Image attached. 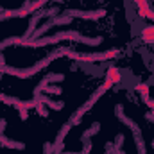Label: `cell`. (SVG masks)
<instances>
[{"instance_id":"obj_1","label":"cell","mask_w":154,"mask_h":154,"mask_svg":"<svg viewBox=\"0 0 154 154\" xmlns=\"http://www.w3.org/2000/svg\"><path fill=\"white\" fill-rule=\"evenodd\" d=\"M63 39H70V41H81L84 45H90V47H97L102 43V38H86L82 34H79L77 31H68V32H57V34H52V36H45V38H32V39H23V47H45V45H54V43H59Z\"/></svg>"},{"instance_id":"obj_2","label":"cell","mask_w":154,"mask_h":154,"mask_svg":"<svg viewBox=\"0 0 154 154\" xmlns=\"http://www.w3.org/2000/svg\"><path fill=\"white\" fill-rule=\"evenodd\" d=\"M68 50L70 48H59V50H56V52H52L48 57H45V59H41L38 65H34V66H31V68H27V70H16V68H11V66H7V65H0V72H4V74H9V75H14V77H20V79H31L32 75H36L39 70H43L45 66H48L56 57H63V56H68Z\"/></svg>"},{"instance_id":"obj_3","label":"cell","mask_w":154,"mask_h":154,"mask_svg":"<svg viewBox=\"0 0 154 154\" xmlns=\"http://www.w3.org/2000/svg\"><path fill=\"white\" fill-rule=\"evenodd\" d=\"M111 86H113V82L106 79V82H104V84H102V86H100V88H99V90L93 93V95H91V99H90V100H88L84 106H81L75 113L72 115V118H70V124H72V125H77V124L81 122V118L84 116V113H86V111H90V109L95 106V102H97V100H99V99H100V97H102L106 91H108V90H111Z\"/></svg>"},{"instance_id":"obj_4","label":"cell","mask_w":154,"mask_h":154,"mask_svg":"<svg viewBox=\"0 0 154 154\" xmlns=\"http://www.w3.org/2000/svg\"><path fill=\"white\" fill-rule=\"evenodd\" d=\"M47 2H48V0H34V2L27 4L25 7H22V9L2 11V13H0V20H9V18H18V16L23 18V16H27V14H31V13H34V11H39Z\"/></svg>"},{"instance_id":"obj_5","label":"cell","mask_w":154,"mask_h":154,"mask_svg":"<svg viewBox=\"0 0 154 154\" xmlns=\"http://www.w3.org/2000/svg\"><path fill=\"white\" fill-rule=\"evenodd\" d=\"M120 54L118 48H111V50H104V52H97V54H79L77 61L79 63H97V61H108L113 59Z\"/></svg>"},{"instance_id":"obj_6","label":"cell","mask_w":154,"mask_h":154,"mask_svg":"<svg viewBox=\"0 0 154 154\" xmlns=\"http://www.w3.org/2000/svg\"><path fill=\"white\" fill-rule=\"evenodd\" d=\"M68 16L82 18V20H99V18L106 16V11L104 9H99V11H77V9H72V11H68Z\"/></svg>"},{"instance_id":"obj_7","label":"cell","mask_w":154,"mask_h":154,"mask_svg":"<svg viewBox=\"0 0 154 154\" xmlns=\"http://www.w3.org/2000/svg\"><path fill=\"white\" fill-rule=\"evenodd\" d=\"M61 81H63V75H61V74H50V75H45V77H43V81L38 84V88H36L34 95H36V97L41 95V91H43L50 82H61Z\"/></svg>"},{"instance_id":"obj_8","label":"cell","mask_w":154,"mask_h":154,"mask_svg":"<svg viewBox=\"0 0 154 154\" xmlns=\"http://www.w3.org/2000/svg\"><path fill=\"white\" fill-rule=\"evenodd\" d=\"M116 116L127 125V127H131L133 129V133H140V127H138V124L136 122H133L131 118H127V116L124 115V109H122V106H116Z\"/></svg>"},{"instance_id":"obj_9","label":"cell","mask_w":154,"mask_h":154,"mask_svg":"<svg viewBox=\"0 0 154 154\" xmlns=\"http://www.w3.org/2000/svg\"><path fill=\"white\" fill-rule=\"evenodd\" d=\"M0 143H2L4 147H7V149H16V151L25 149V143H22V142H11L9 138H5V136H2V134H0Z\"/></svg>"},{"instance_id":"obj_10","label":"cell","mask_w":154,"mask_h":154,"mask_svg":"<svg viewBox=\"0 0 154 154\" xmlns=\"http://www.w3.org/2000/svg\"><path fill=\"white\" fill-rule=\"evenodd\" d=\"M36 99H38L39 102H43L45 106H48L50 109H54V111H59V109H63V106H65L63 102H54V100H50L48 97H43V95H38Z\"/></svg>"},{"instance_id":"obj_11","label":"cell","mask_w":154,"mask_h":154,"mask_svg":"<svg viewBox=\"0 0 154 154\" xmlns=\"http://www.w3.org/2000/svg\"><path fill=\"white\" fill-rule=\"evenodd\" d=\"M106 79L111 81L113 84H118L120 79H122V74H120V70H118L116 66H109V68H108V74H106Z\"/></svg>"},{"instance_id":"obj_12","label":"cell","mask_w":154,"mask_h":154,"mask_svg":"<svg viewBox=\"0 0 154 154\" xmlns=\"http://www.w3.org/2000/svg\"><path fill=\"white\" fill-rule=\"evenodd\" d=\"M99 129H100V124H99V122H95V124H93V125H91V127H90V129L84 133V134H82V142L90 140V138H91L95 133H99Z\"/></svg>"},{"instance_id":"obj_13","label":"cell","mask_w":154,"mask_h":154,"mask_svg":"<svg viewBox=\"0 0 154 154\" xmlns=\"http://www.w3.org/2000/svg\"><path fill=\"white\" fill-rule=\"evenodd\" d=\"M152 38H154V25H151V27H145V29L142 31V39H143L145 43H149Z\"/></svg>"},{"instance_id":"obj_14","label":"cell","mask_w":154,"mask_h":154,"mask_svg":"<svg viewBox=\"0 0 154 154\" xmlns=\"http://www.w3.org/2000/svg\"><path fill=\"white\" fill-rule=\"evenodd\" d=\"M39 20H41L39 16H34V18L31 20V23H29V29H27V32H25V36H23V38H27V39H29V36H32V31H34V27L38 25V22H39Z\"/></svg>"},{"instance_id":"obj_15","label":"cell","mask_w":154,"mask_h":154,"mask_svg":"<svg viewBox=\"0 0 154 154\" xmlns=\"http://www.w3.org/2000/svg\"><path fill=\"white\" fill-rule=\"evenodd\" d=\"M134 91H138L142 97H149V86H147V84H143V82L136 84V86H134Z\"/></svg>"},{"instance_id":"obj_16","label":"cell","mask_w":154,"mask_h":154,"mask_svg":"<svg viewBox=\"0 0 154 154\" xmlns=\"http://www.w3.org/2000/svg\"><path fill=\"white\" fill-rule=\"evenodd\" d=\"M52 22H54V25H61V23L66 25V23L72 22V16H57V18H54Z\"/></svg>"},{"instance_id":"obj_17","label":"cell","mask_w":154,"mask_h":154,"mask_svg":"<svg viewBox=\"0 0 154 154\" xmlns=\"http://www.w3.org/2000/svg\"><path fill=\"white\" fill-rule=\"evenodd\" d=\"M45 91H47V93L59 95V93H61V88H57V86H47V88H45Z\"/></svg>"},{"instance_id":"obj_18","label":"cell","mask_w":154,"mask_h":154,"mask_svg":"<svg viewBox=\"0 0 154 154\" xmlns=\"http://www.w3.org/2000/svg\"><path fill=\"white\" fill-rule=\"evenodd\" d=\"M142 99H143V102L149 106V109H152L154 111V99H151V97H142Z\"/></svg>"},{"instance_id":"obj_19","label":"cell","mask_w":154,"mask_h":154,"mask_svg":"<svg viewBox=\"0 0 154 154\" xmlns=\"http://www.w3.org/2000/svg\"><path fill=\"white\" fill-rule=\"evenodd\" d=\"M36 109H38V113H39L41 116H45V115H47V109L43 108V102H38V106H36Z\"/></svg>"},{"instance_id":"obj_20","label":"cell","mask_w":154,"mask_h":154,"mask_svg":"<svg viewBox=\"0 0 154 154\" xmlns=\"http://www.w3.org/2000/svg\"><path fill=\"white\" fill-rule=\"evenodd\" d=\"M134 5H138V9H140V7H145L149 4H147V0H134Z\"/></svg>"},{"instance_id":"obj_21","label":"cell","mask_w":154,"mask_h":154,"mask_svg":"<svg viewBox=\"0 0 154 154\" xmlns=\"http://www.w3.org/2000/svg\"><path fill=\"white\" fill-rule=\"evenodd\" d=\"M52 143H45V154H52Z\"/></svg>"},{"instance_id":"obj_22","label":"cell","mask_w":154,"mask_h":154,"mask_svg":"<svg viewBox=\"0 0 154 154\" xmlns=\"http://www.w3.org/2000/svg\"><path fill=\"white\" fill-rule=\"evenodd\" d=\"M20 116H22L23 120H27V116H29V113H27V109H20Z\"/></svg>"},{"instance_id":"obj_23","label":"cell","mask_w":154,"mask_h":154,"mask_svg":"<svg viewBox=\"0 0 154 154\" xmlns=\"http://www.w3.org/2000/svg\"><path fill=\"white\" fill-rule=\"evenodd\" d=\"M4 127H5V120H0V134H2V131H4Z\"/></svg>"},{"instance_id":"obj_24","label":"cell","mask_w":154,"mask_h":154,"mask_svg":"<svg viewBox=\"0 0 154 154\" xmlns=\"http://www.w3.org/2000/svg\"><path fill=\"white\" fill-rule=\"evenodd\" d=\"M152 147H154V142H152Z\"/></svg>"},{"instance_id":"obj_25","label":"cell","mask_w":154,"mask_h":154,"mask_svg":"<svg viewBox=\"0 0 154 154\" xmlns=\"http://www.w3.org/2000/svg\"><path fill=\"white\" fill-rule=\"evenodd\" d=\"M109 154H113V152H109Z\"/></svg>"}]
</instances>
